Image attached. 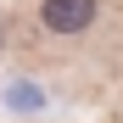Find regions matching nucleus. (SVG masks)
Listing matches in <instances>:
<instances>
[{"mask_svg": "<svg viewBox=\"0 0 123 123\" xmlns=\"http://www.w3.org/2000/svg\"><path fill=\"white\" fill-rule=\"evenodd\" d=\"M39 17H45L50 34H78V28L95 17V0H45V6H39Z\"/></svg>", "mask_w": 123, "mask_h": 123, "instance_id": "1", "label": "nucleus"}]
</instances>
